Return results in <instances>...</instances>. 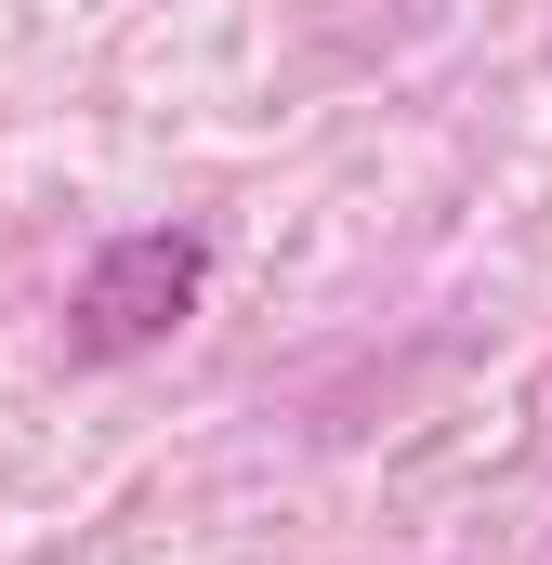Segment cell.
Instances as JSON below:
<instances>
[{
	"instance_id": "1",
	"label": "cell",
	"mask_w": 552,
	"mask_h": 565,
	"mask_svg": "<svg viewBox=\"0 0 552 565\" xmlns=\"http://www.w3.org/2000/svg\"><path fill=\"white\" fill-rule=\"evenodd\" d=\"M198 289H211V250L184 237V224H132V237H106L79 289H66V355H93V369H119L145 342H171L184 316H198Z\"/></svg>"
}]
</instances>
